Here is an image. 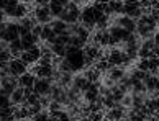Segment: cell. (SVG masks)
I'll list each match as a JSON object with an SVG mask.
<instances>
[{
	"instance_id": "9a60e30c",
	"label": "cell",
	"mask_w": 159,
	"mask_h": 121,
	"mask_svg": "<svg viewBox=\"0 0 159 121\" xmlns=\"http://www.w3.org/2000/svg\"><path fill=\"white\" fill-rule=\"evenodd\" d=\"M8 49H10V53L11 56L15 57V59H20V56L23 53V46H21V39H13V41H10L8 43Z\"/></svg>"
},
{
	"instance_id": "ab89813d",
	"label": "cell",
	"mask_w": 159,
	"mask_h": 121,
	"mask_svg": "<svg viewBox=\"0 0 159 121\" xmlns=\"http://www.w3.org/2000/svg\"><path fill=\"white\" fill-rule=\"evenodd\" d=\"M5 16H7V15H5V11L0 8V20H3V21H5Z\"/></svg>"
},
{
	"instance_id": "83f0119b",
	"label": "cell",
	"mask_w": 159,
	"mask_h": 121,
	"mask_svg": "<svg viewBox=\"0 0 159 121\" xmlns=\"http://www.w3.org/2000/svg\"><path fill=\"white\" fill-rule=\"evenodd\" d=\"M31 121H51V115H49L48 110H43L38 115H34V116L31 118Z\"/></svg>"
},
{
	"instance_id": "60d3db41",
	"label": "cell",
	"mask_w": 159,
	"mask_h": 121,
	"mask_svg": "<svg viewBox=\"0 0 159 121\" xmlns=\"http://www.w3.org/2000/svg\"><path fill=\"white\" fill-rule=\"evenodd\" d=\"M141 0H125V3H139Z\"/></svg>"
},
{
	"instance_id": "4dcf8cb0",
	"label": "cell",
	"mask_w": 159,
	"mask_h": 121,
	"mask_svg": "<svg viewBox=\"0 0 159 121\" xmlns=\"http://www.w3.org/2000/svg\"><path fill=\"white\" fill-rule=\"evenodd\" d=\"M57 69H59L61 72H72V67H70V64L67 62L66 57H62L61 62H59V66H57Z\"/></svg>"
},
{
	"instance_id": "5bb4252c",
	"label": "cell",
	"mask_w": 159,
	"mask_h": 121,
	"mask_svg": "<svg viewBox=\"0 0 159 121\" xmlns=\"http://www.w3.org/2000/svg\"><path fill=\"white\" fill-rule=\"evenodd\" d=\"M25 89L23 87H16L15 90H13V93L10 95V100H11V103L13 105H23L25 103Z\"/></svg>"
},
{
	"instance_id": "3957f363",
	"label": "cell",
	"mask_w": 159,
	"mask_h": 121,
	"mask_svg": "<svg viewBox=\"0 0 159 121\" xmlns=\"http://www.w3.org/2000/svg\"><path fill=\"white\" fill-rule=\"evenodd\" d=\"M20 38V25L15 21H7V26L5 30L0 31V39L2 41H13V39H18Z\"/></svg>"
},
{
	"instance_id": "603a6c76",
	"label": "cell",
	"mask_w": 159,
	"mask_h": 121,
	"mask_svg": "<svg viewBox=\"0 0 159 121\" xmlns=\"http://www.w3.org/2000/svg\"><path fill=\"white\" fill-rule=\"evenodd\" d=\"M110 3V7L113 8V13L116 15H123V7H125V0H111Z\"/></svg>"
},
{
	"instance_id": "6da1fadb",
	"label": "cell",
	"mask_w": 159,
	"mask_h": 121,
	"mask_svg": "<svg viewBox=\"0 0 159 121\" xmlns=\"http://www.w3.org/2000/svg\"><path fill=\"white\" fill-rule=\"evenodd\" d=\"M66 59L72 67V72H80L85 69V53L84 48H74V46H67L66 51Z\"/></svg>"
},
{
	"instance_id": "f1b7e54d",
	"label": "cell",
	"mask_w": 159,
	"mask_h": 121,
	"mask_svg": "<svg viewBox=\"0 0 159 121\" xmlns=\"http://www.w3.org/2000/svg\"><path fill=\"white\" fill-rule=\"evenodd\" d=\"M136 69H139V71H146V72H151L149 59H138V62H136Z\"/></svg>"
},
{
	"instance_id": "7bdbcfd3",
	"label": "cell",
	"mask_w": 159,
	"mask_h": 121,
	"mask_svg": "<svg viewBox=\"0 0 159 121\" xmlns=\"http://www.w3.org/2000/svg\"><path fill=\"white\" fill-rule=\"evenodd\" d=\"M154 56L159 57V46H156V48H154Z\"/></svg>"
},
{
	"instance_id": "8d00e7d4",
	"label": "cell",
	"mask_w": 159,
	"mask_h": 121,
	"mask_svg": "<svg viewBox=\"0 0 159 121\" xmlns=\"http://www.w3.org/2000/svg\"><path fill=\"white\" fill-rule=\"evenodd\" d=\"M3 49H8V43H7V41H2V39H0V53H2Z\"/></svg>"
},
{
	"instance_id": "c3c4849f",
	"label": "cell",
	"mask_w": 159,
	"mask_h": 121,
	"mask_svg": "<svg viewBox=\"0 0 159 121\" xmlns=\"http://www.w3.org/2000/svg\"><path fill=\"white\" fill-rule=\"evenodd\" d=\"M23 2H25V0H23ZM26 2H28V0H26Z\"/></svg>"
},
{
	"instance_id": "4fadbf2b",
	"label": "cell",
	"mask_w": 159,
	"mask_h": 121,
	"mask_svg": "<svg viewBox=\"0 0 159 121\" xmlns=\"http://www.w3.org/2000/svg\"><path fill=\"white\" fill-rule=\"evenodd\" d=\"M70 85H74V87H77L79 90H82V92H85V90H89V87H90V82L87 80L85 77H84V74H79V76H74V79H72V84Z\"/></svg>"
},
{
	"instance_id": "9c48e42d",
	"label": "cell",
	"mask_w": 159,
	"mask_h": 121,
	"mask_svg": "<svg viewBox=\"0 0 159 121\" xmlns=\"http://www.w3.org/2000/svg\"><path fill=\"white\" fill-rule=\"evenodd\" d=\"M123 15L128 16V18H133V20H138L143 11H141V3H125L123 7Z\"/></svg>"
},
{
	"instance_id": "2e32d148",
	"label": "cell",
	"mask_w": 159,
	"mask_h": 121,
	"mask_svg": "<svg viewBox=\"0 0 159 121\" xmlns=\"http://www.w3.org/2000/svg\"><path fill=\"white\" fill-rule=\"evenodd\" d=\"M34 80H36V76L31 72H26V74H23V76L18 77V85L20 87H33L34 85Z\"/></svg>"
},
{
	"instance_id": "d6a6232c",
	"label": "cell",
	"mask_w": 159,
	"mask_h": 121,
	"mask_svg": "<svg viewBox=\"0 0 159 121\" xmlns=\"http://www.w3.org/2000/svg\"><path fill=\"white\" fill-rule=\"evenodd\" d=\"M11 59H13V56H11L10 49H3L0 53V62H10Z\"/></svg>"
},
{
	"instance_id": "f546056e",
	"label": "cell",
	"mask_w": 159,
	"mask_h": 121,
	"mask_svg": "<svg viewBox=\"0 0 159 121\" xmlns=\"http://www.w3.org/2000/svg\"><path fill=\"white\" fill-rule=\"evenodd\" d=\"M69 39H70V33L69 31H64L62 34H57L56 43H61L64 46H69Z\"/></svg>"
},
{
	"instance_id": "ffe728a7",
	"label": "cell",
	"mask_w": 159,
	"mask_h": 121,
	"mask_svg": "<svg viewBox=\"0 0 159 121\" xmlns=\"http://www.w3.org/2000/svg\"><path fill=\"white\" fill-rule=\"evenodd\" d=\"M108 26H110V16L108 15H102V16H98L97 21H95V30L97 31H102V30H108Z\"/></svg>"
},
{
	"instance_id": "e575fe53",
	"label": "cell",
	"mask_w": 159,
	"mask_h": 121,
	"mask_svg": "<svg viewBox=\"0 0 159 121\" xmlns=\"http://www.w3.org/2000/svg\"><path fill=\"white\" fill-rule=\"evenodd\" d=\"M48 110H49V111H57V110H64V105H61L59 102H54V100H52V102L49 103Z\"/></svg>"
},
{
	"instance_id": "bcb514c9",
	"label": "cell",
	"mask_w": 159,
	"mask_h": 121,
	"mask_svg": "<svg viewBox=\"0 0 159 121\" xmlns=\"http://www.w3.org/2000/svg\"><path fill=\"white\" fill-rule=\"evenodd\" d=\"M31 2H34V3H39V2H41V0H31Z\"/></svg>"
},
{
	"instance_id": "8fae6325",
	"label": "cell",
	"mask_w": 159,
	"mask_h": 121,
	"mask_svg": "<svg viewBox=\"0 0 159 121\" xmlns=\"http://www.w3.org/2000/svg\"><path fill=\"white\" fill-rule=\"evenodd\" d=\"M31 74H34L38 79H51L52 76V66H38L34 67Z\"/></svg>"
},
{
	"instance_id": "f35d334b",
	"label": "cell",
	"mask_w": 159,
	"mask_h": 121,
	"mask_svg": "<svg viewBox=\"0 0 159 121\" xmlns=\"http://www.w3.org/2000/svg\"><path fill=\"white\" fill-rule=\"evenodd\" d=\"M154 41H156V46H159V30H157L156 34H154Z\"/></svg>"
},
{
	"instance_id": "7dc6e473",
	"label": "cell",
	"mask_w": 159,
	"mask_h": 121,
	"mask_svg": "<svg viewBox=\"0 0 159 121\" xmlns=\"http://www.w3.org/2000/svg\"><path fill=\"white\" fill-rule=\"evenodd\" d=\"M0 77H2V69H0Z\"/></svg>"
},
{
	"instance_id": "1f68e13d",
	"label": "cell",
	"mask_w": 159,
	"mask_h": 121,
	"mask_svg": "<svg viewBox=\"0 0 159 121\" xmlns=\"http://www.w3.org/2000/svg\"><path fill=\"white\" fill-rule=\"evenodd\" d=\"M8 106H13V103H11L10 97L0 93V108H8Z\"/></svg>"
},
{
	"instance_id": "7c38bea8",
	"label": "cell",
	"mask_w": 159,
	"mask_h": 121,
	"mask_svg": "<svg viewBox=\"0 0 159 121\" xmlns=\"http://www.w3.org/2000/svg\"><path fill=\"white\" fill-rule=\"evenodd\" d=\"M100 76H102V72L98 71V69L95 67V64L90 66V67H87L84 69V77L89 80V82H97V80H100Z\"/></svg>"
},
{
	"instance_id": "ac0fdd59",
	"label": "cell",
	"mask_w": 159,
	"mask_h": 121,
	"mask_svg": "<svg viewBox=\"0 0 159 121\" xmlns=\"http://www.w3.org/2000/svg\"><path fill=\"white\" fill-rule=\"evenodd\" d=\"M51 28H52V31H54V34H62L64 31H67V23L66 21H62V20H52L51 23Z\"/></svg>"
},
{
	"instance_id": "681fc988",
	"label": "cell",
	"mask_w": 159,
	"mask_h": 121,
	"mask_svg": "<svg viewBox=\"0 0 159 121\" xmlns=\"http://www.w3.org/2000/svg\"><path fill=\"white\" fill-rule=\"evenodd\" d=\"M0 87H2V85H0Z\"/></svg>"
},
{
	"instance_id": "30bf717a",
	"label": "cell",
	"mask_w": 159,
	"mask_h": 121,
	"mask_svg": "<svg viewBox=\"0 0 159 121\" xmlns=\"http://www.w3.org/2000/svg\"><path fill=\"white\" fill-rule=\"evenodd\" d=\"M20 39H21L23 51H30L31 48H34V46H39V38H38V36H34L33 33L23 34V36H20Z\"/></svg>"
},
{
	"instance_id": "52a82bcc",
	"label": "cell",
	"mask_w": 159,
	"mask_h": 121,
	"mask_svg": "<svg viewBox=\"0 0 159 121\" xmlns=\"http://www.w3.org/2000/svg\"><path fill=\"white\" fill-rule=\"evenodd\" d=\"M8 64H10V74H11V76H15V77H20V76H23V74L28 72V66L21 59H15V57H13Z\"/></svg>"
},
{
	"instance_id": "8992f818",
	"label": "cell",
	"mask_w": 159,
	"mask_h": 121,
	"mask_svg": "<svg viewBox=\"0 0 159 121\" xmlns=\"http://www.w3.org/2000/svg\"><path fill=\"white\" fill-rule=\"evenodd\" d=\"M39 57H41V48L39 46H34V48H31L30 51H23L20 59L25 62L26 66H31V64L39 61Z\"/></svg>"
},
{
	"instance_id": "4316f807",
	"label": "cell",
	"mask_w": 159,
	"mask_h": 121,
	"mask_svg": "<svg viewBox=\"0 0 159 121\" xmlns=\"http://www.w3.org/2000/svg\"><path fill=\"white\" fill-rule=\"evenodd\" d=\"M54 34V31H52V28H51V25L48 23V25H44V28H43V33H41V36H39V39L41 41H48V39Z\"/></svg>"
},
{
	"instance_id": "74e56055",
	"label": "cell",
	"mask_w": 159,
	"mask_h": 121,
	"mask_svg": "<svg viewBox=\"0 0 159 121\" xmlns=\"http://www.w3.org/2000/svg\"><path fill=\"white\" fill-rule=\"evenodd\" d=\"M10 3V0H0V8H7V5Z\"/></svg>"
},
{
	"instance_id": "277c9868",
	"label": "cell",
	"mask_w": 159,
	"mask_h": 121,
	"mask_svg": "<svg viewBox=\"0 0 159 121\" xmlns=\"http://www.w3.org/2000/svg\"><path fill=\"white\" fill-rule=\"evenodd\" d=\"M52 79H38L34 80V85H33V90L34 93H38L39 97L43 95H51V89H52Z\"/></svg>"
},
{
	"instance_id": "7a4b0ae2",
	"label": "cell",
	"mask_w": 159,
	"mask_h": 121,
	"mask_svg": "<svg viewBox=\"0 0 159 121\" xmlns=\"http://www.w3.org/2000/svg\"><path fill=\"white\" fill-rule=\"evenodd\" d=\"M108 62L111 66H120V67H126L129 66L131 59L128 57V54L125 51H120L118 48L115 49H110V54H108Z\"/></svg>"
},
{
	"instance_id": "d4e9b609",
	"label": "cell",
	"mask_w": 159,
	"mask_h": 121,
	"mask_svg": "<svg viewBox=\"0 0 159 121\" xmlns=\"http://www.w3.org/2000/svg\"><path fill=\"white\" fill-rule=\"evenodd\" d=\"M95 67H97L102 74H107V72L110 71L111 64L108 62V59H100V61H97V62H95Z\"/></svg>"
},
{
	"instance_id": "d6986e66",
	"label": "cell",
	"mask_w": 159,
	"mask_h": 121,
	"mask_svg": "<svg viewBox=\"0 0 159 121\" xmlns=\"http://www.w3.org/2000/svg\"><path fill=\"white\" fill-rule=\"evenodd\" d=\"M66 8L64 5L59 2V0H49V10H51V15H52V18H57L61 13H62V10Z\"/></svg>"
},
{
	"instance_id": "b9f144b4",
	"label": "cell",
	"mask_w": 159,
	"mask_h": 121,
	"mask_svg": "<svg viewBox=\"0 0 159 121\" xmlns=\"http://www.w3.org/2000/svg\"><path fill=\"white\" fill-rule=\"evenodd\" d=\"M93 2H98V3H108L111 0H93Z\"/></svg>"
},
{
	"instance_id": "7402d4cb",
	"label": "cell",
	"mask_w": 159,
	"mask_h": 121,
	"mask_svg": "<svg viewBox=\"0 0 159 121\" xmlns=\"http://www.w3.org/2000/svg\"><path fill=\"white\" fill-rule=\"evenodd\" d=\"M87 39L80 38L79 34H70V39H69V46H74V48H85L87 46Z\"/></svg>"
},
{
	"instance_id": "cb8c5ba5",
	"label": "cell",
	"mask_w": 159,
	"mask_h": 121,
	"mask_svg": "<svg viewBox=\"0 0 159 121\" xmlns=\"http://www.w3.org/2000/svg\"><path fill=\"white\" fill-rule=\"evenodd\" d=\"M13 118V106L0 108V121H8Z\"/></svg>"
},
{
	"instance_id": "e0dca14e",
	"label": "cell",
	"mask_w": 159,
	"mask_h": 121,
	"mask_svg": "<svg viewBox=\"0 0 159 121\" xmlns=\"http://www.w3.org/2000/svg\"><path fill=\"white\" fill-rule=\"evenodd\" d=\"M125 72H126V69L125 67H120V66H111L110 67V71L107 74H103V76H108L115 80V82H118V80L125 76Z\"/></svg>"
},
{
	"instance_id": "836d02e7",
	"label": "cell",
	"mask_w": 159,
	"mask_h": 121,
	"mask_svg": "<svg viewBox=\"0 0 159 121\" xmlns=\"http://www.w3.org/2000/svg\"><path fill=\"white\" fill-rule=\"evenodd\" d=\"M102 84L105 85V87H108V89H111V87H115L116 85V82L111 77H108V76H103V79H102Z\"/></svg>"
},
{
	"instance_id": "ba28073f",
	"label": "cell",
	"mask_w": 159,
	"mask_h": 121,
	"mask_svg": "<svg viewBox=\"0 0 159 121\" xmlns=\"http://www.w3.org/2000/svg\"><path fill=\"white\" fill-rule=\"evenodd\" d=\"M80 8H75V10H62V13L57 16L59 20L66 21L67 25H72V23H79V18H80Z\"/></svg>"
},
{
	"instance_id": "5b68a950",
	"label": "cell",
	"mask_w": 159,
	"mask_h": 121,
	"mask_svg": "<svg viewBox=\"0 0 159 121\" xmlns=\"http://www.w3.org/2000/svg\"><path fill=\"white\" fill-rule=\"evenodd\" d=\"M33 16L41 25H48V23L52 21V15H51L49 7H39V5H36L33 10Z\"/></svg>"
},
{
	"instance_id": "f6af8a7d",
	"label": "cell",
	"mask_w": 159,
	"mask_h": 121,
	"mask_svg": "<svg viewBox=\"0 0 159 121\" xmlns=\"http://www.w3.org/2000/svg\"><path fill=\"white\" fill-rule=\"evenodd\" d=\"M79 121H90V119H89V118H80Z\"/></svg>"
},
{
	"instance_id": "d590c367",
	"label": "cell",
	"mask_w": 159,
	"mask_h": 121,
	"mask_svg": "<svg viewBox=\"0 0 159 121\" xmlns=\"http://www.w3.org/2000/svg\"><path fill=\"white\" fill-rule=\"evenodd\" d=\"M43 28H44V25H41V23H36V25L33 26V30H31V33L34 34V36H41V33H43Z\"/></svg>"
},
{
	"instance_id": "484cf974",
	"label": "cell",
	"mask_w": 159,
	"mask_h": 121,
	"mask_svg": "<svg viewBox=\"0 0 159 121\" xmlns=\"http://www.w3.org/2000/svg\"><path fill=\"white\" fill-rule=\"evenodd\" d=\"M120 105L123 108H126V110H131V108H133V93H125V95H123Z\"/></svg>"
},
{
	"instance_id": "ee69618b",
	"label": "cell",
	"mask_w": 159,
	"mask_h": 121,
	"mask_svg": "<svg viewBox=\"0 0 159 121\" xmlns=\"http://www.w3.org/2000/svg\"><path fill=\"white\" fill-rule=\"evenodd\" d=\"M59 2H61V3L64 5V7H66V5H67L69 2H72V0H59Z\"/></svg>"
},
{
	"instance_id": "44dd1931",
	"label": "cell",
	"mask_w": 159,
	"mask_h": 121,
	"mask_svg": "<svg viewBox=\"0 0 159 121\" xmlns=\"http://www.w3.org/2000/svg\"><path fill=\"white\" fill-rule=\"evenodd\" d=\"M49 48H51L52 54H54L56 57H66L67 46H64V44H61V43H54V44H51Z\"/></svg>"
}]
</instances>
